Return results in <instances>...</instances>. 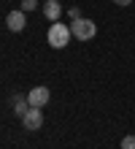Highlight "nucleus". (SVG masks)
Listing matches in <instances>:
<instances>
[{
  "label": "nucleus",
  "mask_w": 135,
  "mask_h": 149,
  "mask_svg": "<svg viewBox=\"0 0 135 149\" xmlns=\"http://www.w3.org/2000/svg\"><path fill=\"white\" fill-rule=\"evenodd\" d=\"M70 27L68 24H62V22H51V27H49V46L51 49H65L68 43H70Z\"/></svg>",
  "instance_id": "obj_1"
},
{
  "label": "nucleus",
  "mask_w": 135,
  "mask_h": 149,
  "mask_svg": "<svg viewBox=\"0 0 135 149\" xmlns=\"http://www.w3.org/2000/svg\"><path fill=\"white\" fill-rule=\"evenodd\" d=\"M70 33L76 36V41H92L97 36V24L92 19H84V16H78V19H73V24H70Z\"/></svg>",
  "instance_id": "obj_2"
},
{
  "label": "nucleus",
  "mask_w": 135,
  "mask_h": 149,
  "mask_svg": "<svg viewBox=\"0 0 135 149\" xmlns=\"http://www.w3.org/2000/svg\"><path fill=\"white\" fill-rule=\"evenodd\" d=\"M49 98H51L49 87H33V90L27 92V100H30V106H35V109H43L49 103Z\"/></svg>",
  "instance_id": "obj_3"
},
{
  "label": "nucleus",
  "mask_w": 135,
  "mask_h": 149,
  "mask_svg": "<svg viewBox=\"0 0 135 149\" xmlns=\"http://www.w3.org/2000/svg\"><path fill=\"white\" fill-rule=\"evenodd\" d=\"M22 125H24V130H41V125H43V114H41V109L30 106V111L22 117Z\"/></svg>",
  "instance_id": "obj_4"
},
{
  "label": "nucleus",
  "mask_w": 135,
  "mask_h": 149,
  "mask_svg": "<svg viewBox=\"0 0 135 149\" xmlns=\"http://www.w3.org/2000/svg\"><path fill=\"white\" fill-rule=\"evenodd\" d=\"M6 24H8V30H11V33H19V30H24V11H22V8H19V11H11V14H8L6 16Z\"/></svg>",
  "instance_id": "obj_5"
},
{
  "label": "nucleus",
  "mask_w": 135,
  "mask_h": 149,
  "mask_svg": "<svg viewBox=\"0 0 135 149\" xmlns=\"http://www.w3.org/2000/svg\"><path fill=\"white\" fill-rule=\"evenodd\" d=\"M62 14V6L57 3V0H46V6H43V16H46L49 22H57Z\"/></svg>",
  "instance_id": "obj_6"
},
{
  "label": "nucleus",
  "mask_w": 135,
  "mask_h": 149,
  "mask_svg": "<svg viewBox=\"0 0 135 149\" xmlns=\"http://www.w3.org/2000/svg\"><path fill=\"white\" fill-rule=\"evenodd\" d=\"M27 111H30V100H27V95H16V98H14V114H16V117H24Z\"/></svg>",
  "instance_id": "obj_7"
},
{
  "label": "nucleus",
  "mask_w": 135,
  "mask_h": 149,
  "mask_svg": "<svg viewBox=\"0 0 135 149\" xmlns=\"http://www.w3.org/2000/svg\"><path fill=\"white\" fill-rule=\"evenodd\" d=\"M122 149H135V136H124L122 138Z\"/></svg>",
  "instance_id": "obj_8"
},
{
  "label": "nucleus",
  "mask_w": 135,
  "mask_h": 149,
  "mask_svg": "<svg viewBox=\"0 0 135 149\" xmlns=\"http://www.w3.org/2000/svg\"><path fill=\"white\" fill-rule=\"evenodd\" d=\"M35 6H38V0H22V11H35Z\"/></svg>",
  "instance_id": "obj_9"
},
{
  "label": "nucleus",
  "mask_w": 135,
  "mask_h": 149,
  "mask_svg": "<svg viewBox=\"0 0 135 149\" xmlns=\"http://www.w3.org/2000/svg\"><path fill=\"white\" fill-rule=\"evenodd\" d=\"M68 16H70V19H78V16H81V11H78V8H70V11H68Z\"/></svg>",
  "instance_id": "obj_10"
},
{
  "label": "nucleus",
  "mask_w": 135,
  "mask_h": 149,
  "mask_svg": "<svg viewBox=\"0 0 135 149\" xmlns=\"http://www.w3.org/2000/svg\"><path fill=\"white\" fill-rule=\"evenodd\" d=\"M114 3H116V6H130L132 0H114Z\"/></svg>",
  "instance_id": "obj_11"
}]
</instances>
